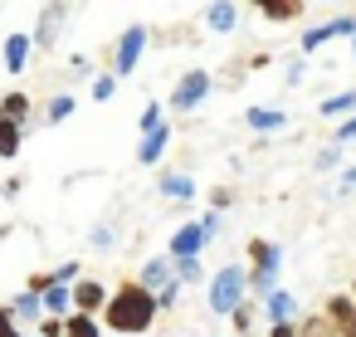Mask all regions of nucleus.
<instances>
[{
	"instance_id": "nucleus-26",
	"label": "nucleus",
	"mask_w": 356,
	"mask_h": 337,
	"mask_svg": "<svg viewBox=\"0 0 356 337\" xmlns=\"http://www.w3.org/2000/svg\"><path fill=\"white\" fill-rule=\"evenodd\" d=\"M327 40H337V30H332V25H312V30H302V54L322 49Z\"/></svg>"
},
{
	"instance_id": "nucleus-34",
	"label": "nucleus",
	"mask_w": 356,
	"mask_h": 337,
	"mask_svg": "<svg viewBox=\"0 0 356 337\" xmlns=\"http://www.w3.org/2000/svg\"><path fill=\"white\" fill-rule=\"evenodd\" d=\"M337 162H341V147H337V142H332V147H322V152H317V166H322V171H332V166H337Z\"/></svg>"
},
{
	"instance_id": "nucleus-42",
	"label": "nucleus",
	"mask_w": 356,
	"mask_h": 337,
	"mask_svg": "<svg viewBox=\"0 0 356 337\" xmlns=\"http://www.w3.org/2000/svg\"><path fill=\"white\" fill-rule=\"evenodd\" d=\"M0 196H6V201H15V196H20V176H10L6 186H0Z\"/></svg>"
},
{
	"instance_id": "nucleus-20",
	"label": "nucleus",
	"mask_w": 356,
	"mask_h": 337,
	"mask_svg": "<svg viewBox=\"0 0 356 337\" xmlns=\"http://www.w3.org/2000/svg\"><path fill=\"white\" fill-rule=\"evenodd\" d=\"M0 118H6V123H30V93H6V98H0Z\"/></svg>"
},
{
	"instance_id": "nucleus-28",
	"label": "nucleus",
	"mask_w": 356,
	"mask_h": 337,
	"mask_svg": "<svg viewBox=\"0 0 356 337\" xmlns=\"http://www.w3.org/2000/svg\"><path fill=\"white\" fill-rule=\"evenodd\" d=\"M118 84H122L118 74H98V79H93V98H98V103H113V93H118Z\"/></svg>"
},
{
	"instance_id": "nucleus-44",
	"label": "nucleus",
	"mask_w": 356,
	"mask_h": 337,
	"mask_svg": "<svg viewBox=\"0 0 356 337\" xmlns=\"http://www.w3.org/2000/svg\"><path fill=\"white\" fill-rule=\"evenodd\" d=\"M341 191H356V166H346V171H341Z\"/></svg>"
},
{
	"instance_id": "nucleus-12",
	"label": "nucleus",
	"mask_w": 356,
	"mask_h": 337,
	"mask_svg": "<svg viewBox=\"0 0 356 337\" xmlns=\"http://www.w3.org/2000/svg\"><path fill=\"white\" fill-rule=\"evenodd\" d=\"M10 313H15V322H20V327H40V322H44V298L25 288V293H15V298H10Z\"/></svg>"
},
{
	"instance_id": "nucleus-29",
	"label": "nucleus",
	"mask_w": 356,
	"mask_h": 337,
	"mask_svg": "<svg viewBox=\"0 0 356 337\" xmlns=\"http://www.w3.org/2000/svg\"><path fill=\"white\" fill-rule=\"evenodd\" d=\"M171 264H176V259H171ZM176 279H181V288H186V283H200V279H205L200 259H181V264H176Z\"/></svg>"
},
{
	"instance_id": "nucleus-6",
	"label": "nucleus",
	"mask_w": 356,
	"mask_h": 337,
	"mask_svg": "<svg viewBox=\"0 0 356 337\" xmlns=\"http://www.w3.org/2000/svg\"><path fill=\"white\" fill-rule=\"evenodd\" d=\"M322 318H327L341 337H356V298H351V293H332V298L322 303Z\"/></svg>"
},
{
	"instance_id": "nucleus-23",
	"label": "nucleus",
	"mask_w": 356,
	"mask_h": 337,
	"mask_svg": "<svg viewBox=\"0 0 356 337\" xmlns=\"http://www.w3.org/2000/svg\"><path fill=\"white\" fill-rule=\"evenodd\" d=\"M259 15H264V20H298L302 6H298V0H264Z\"/></svg>"
},
{
	"instance_id": "nucleus-9",
	"label": "nucleus",
	"mask_w": 356,
	"mask_h": 337,
	"mask_svg": "<svg viewBox=\"0 0 356 337\" xmlns=\"http://www.w3.org/2000/svg\"><path fill=\"white\" fill-rule=\"evenodd\" d=\"M30 49H35V35H30V30L6 35V69H10V74H25V69H30Z\"/></svg>"
},
{
	"instance_id": "nucleus-38",
	"label": "nucleus",
	"mask_w": 356,
	"mask_h": 337,
	"mask_svg": "<svg viewBox=\"0 0 356 337\" xmlns=\"http://www.w3.org/2000/svg\"><path fill=\"white\" fill-rule=\"evenodd\" d=\"M69 69H74L79 79H88V74H93V59H88V54H74V59H69Z\"/></svg>"
},
{
	"instance_id": "nucleus-11",
	"label": "nucleus",
	"mask_w": 356,
	"mask_h": 337,
	"mask_svg": "<svg viewBox=\"0 0 356 337\" xmlns=\"http://www.w3.org/2000/svg\"><path fill=\"white\" fill-rule=\"evenodd\" d=\"M249 259H254L249 274H278L283 269V249L273 240H249Z\"/></svg>"
},
{
	"instance_id": "nucleus-36",
	"label": "nucleus",
	"mask_w": 356,
	"mask_h": 337,
	"mask_svg": "<svg viewBox=\"0 0 356 337\" xmlns=\"http://www.w3.org/2000/svg\"><path fill=\"white\" fill-rule=\"evenodd\" d=\"M337 147H346V142H356V118H346V123H337V137H332Z\"/></svg>"
},
{
	"instance_id": "nucleus-27",
	"label": "nucleus",
	"mask_w": 356,
	"mask_h": 337,
	"mask_svg": "<svg viewBox=\"0 0 356 337\" xmlns=\"http://www.w3.org/2000/svg\"><path fill=\"white\" fill-rule=\"evenodd\" d=\"M49 279H54V283H69V288H74V283L83 279V264H79V259H64V264H54V269H49Z\"/></svg>"
},
{
	"instance_id": "nucleus-35",
	"label": "nucleus",
	"mask_w": 356,
	"mask_h": 337,
	"mask_svg": "<svg viewBox=\"0 0 356 337\" xmlns=\"http://www.w3.org/2000/svg\"><path fill=\"white\" fill-rule=\"evenodd\" d=\"M176 303H181V279H176L171 288H161V293H156V308H176Z\"/></svg>"
},
{
	"instance_id": "nucleus-4",
	"label": "nucleus",
	"mask_w": 356,
	"mask_h": 337,
	"mask_svg": "<svg viewBox=\"0 0 356 337\" xmlns=\"http://www.w3.org/2000/svg\"><path fill=\"white\" fill-rule=\"evenodd\" d=\"M205 93H210V74H205V69H186V74L176 79V88H171V108H176V113H191V108L205 103Z\"/></svg>"
},
{
	"instance_id": "nucleus-19",
	"label": "nucleus",
	"mask_w": 356,
	"mask_h": 337,
	"mask_svg": "<svg viewBox=\"0 0 356 337\" xmlns=\"http://www.w3.org/2000/svg\"><path fill=\"white\" fill-rule=\"evenodd\" d=\"M64 337H108V332H103L98 318H88V313H69V318H64Z\"/></svg>"
},
{
	"instance_id": "nucleus-8",
	"label": "nucleus",
	"mask_w": 356,
	"mask_h": 337,
	"mask_svg": "<svg viewBox=\"0 0 356 337\" xmlns=\"http://www.w3.org/2000/svg\"><path fill=\"white\" fill-rule=\"evenodd\" d=\"M108 298H113V293H108L98 279H79V283H74V313H88V318H98V313L108 308Z\"/></svg>"
},
{
	"instance_id": "nucleus-31",
	"label": "nucleus",
	"mask_w": 356,
	"mask_h": 337,
	"mask_svg": "<svg viewBox=\"0 0 356 337\" xmlns=\"http://www.w3.org/2000/svg\"><path fill=\"white\" fill-rule=\"evenodd\" d=\"M229 322H234V332H239V337H249V332H254V303L234 308V318H229Z\"/></svg>"
},
{
	"instance_id": "nucleus-2",
	"label": "nucleus",
	"mask_w": 356,
	"mask_h": 337,
	"mask_svg": "<svg viewBox=\"0 0 356 337\" xmlns=\"http://www.w3.org/2000/svg\"><path fill=\"white\" fill-rule=\"evenodd\" d=\"M249 303V269L244 264H225L210 279V313L215 318H234V308Z\"/></svg>"
},
{
	"instance_id": "nucleus-15",
	"label": "nucleus",
	"mask_w": 356,
	"mask_h": 337,
	"mask_svg": "<svg viewBox=\"0 0 356 337\" xmlns=\"http://www.w3.org/2000/svg\"><path fill=\"white\" fill-rule=\"evenodd\" d=\"M205 25L215 35H229L239 25V6H229V0H215V6H205Z\"/></svg>"
},
{
	"instance_id": "nucleus-16",
	"label": "nucleus",
	"mask_w": 356,
	"mask_h": 337,
	"mask_svg": "<svg viewBox=\"0 0 356 337\" xmlns=\"http://www.w3.org/2000/svg\"><path fill=\"white\" fill-rule=\"evenodd\" d=\"M64 15H69L64 6H44L40 30H35V49H49V45H54V35H59V20H64Z\"/></svg>"
},
{
	"instance_id": "nucleus-14",
	"label": "nucleus",
	"mask_w": 356,
	"mask_h": 337,
	"mask_svg": "<svg viewBox=\"0 0 356 337\" xmlns=\"http://www.w3.org/2000/svg\"><path fill=\"white\" fill-rule=\"evenodd\" d=\"M40 298H44V318H69L74 313V288L69 283H49Z\"/></svg>"
},
{
	"instance_id": "nucleus-43",
	"label": "nucleus",
	"mask_w": 356,
	"mask_h": 337,
	"mask_svg": "<svg viewBox=\"0 0 356 337\" xmlns=\"http://www.w3.org/2000/svg\"><path fill=\"white\" fill-rule=\"evenodd\" d=\"M268 337H298V322H283V327H268Z\"/></svg>"
},
{
	"instance_id": "nucleus-24",
	"label": "nucleus",
	"mask_w": 356,
	"mask_h": 337,
	"mask_svg": "<svg viewBox=\"0 0 356 337\" xmlns=\"http://www.w3.org/2000/svg\"><path fill=\"white\" fill-rule=\"evenodd\" d=\"M298 337H341L322 313H307V318H298Z\"/></svg>"
},
{
	"instance_id": "nucleus-41",
	"label": "nucleus",
	"mask_w": 356,
	"mask_h": 337,
	"mask_svg": "<svg viewBox=\"0 0 356 337\" xmlns=\"http://www.w3.org/2000/svg\"><path fill=\"white\" fill-rule=\"evenodd\" d=\"M49 283H54V279H49V274H30V293H44V288H49Z\"/></svg>"
},
{
	"instance_id": "nucleus-1",
	"label": "nucleus",
	"mask_w": 356,
	"mask_h": 337,
	"mask_svg": "<svg viewBox=\"0 0 356 337\" xmlns=\"http://www.w3.org/2000/svg\"><path fill=\"white\" fill-rule=\"evenodd\" d=\"M156 313H161V308H156V298H152L137 279H122V283L113 288L108 308H103L108 332H118V337H142V332H152Z\"/></svg>"
},
{
	"instance_id": "nucleus-30",
	"label": "nucleus",
	"mask_w": 356,
	"mask_h": 337,
	"mask_svg": "<svg viewBox=\"0 0 356 337\" xmlns=\"http://www.w3.org/2000/svg\"><path fill=\"white\" fill-rule=\"evenodd\" d=\"M137 127H142V137H147V132H156V127H161V103H147V108H142V118H137Z\"/></svg>"
},
{
	"instance_id": "nucleus-22",
	"label": "nucleus",
	"mask_w": 356,
	"mask_h": 337,
	"mask_svg": "<svg viewBox=\"0 0 356 337\" xmlns=\"http://www.w3.org/2000/svg\"><path fill=\"white\" fill-rule=\"evenodd\" d=\"M20 142H25V127L0 118V157H20Z\"/></svg>"
},
{
	"instance_id": "nucleus-40",
	"label": "nucleus",
	"mask_w": 356,
	"mask_h": 337,
	"mask_svg": "<svg viewBox=\"0 0 356 337\" xmlns=\"http://www.w3.org/2000/svg\"><path fill=\"white\" fill-rule=\"evenodd\" d=\"M88 240H93V244H98V249H103V244H113V240H118V235H113V225H98V230H93V235H88Z\"/></svg>"
},
{
	"instance_id": "nucleus-21",
	"label": "nucleus",
	"mask_w": 356,
	"mask_h": 337,
	"mask_svg": "<svg viewBox=\"0 0 356 337\" xmlns=\"http://www.w3.org/2000/svg\"><path fill=\"white\" fill-rule=\"evenodd\" d=\"M244 123H249L254 132H278V127H283L288 118H283L278 108H249V113H244Z\"/></svg>"
},
{
	"instance_id": "nucleus-7",
	"label": "nucleus",
	"mask_w": 356,
	"mask_h": 337,
	"mask_svg": "<svg viewBox=\"0 0 356 337\" xmlns=\"http://www.w3.org/2000/svg\"><path fill=\"white\" fill-rule=\"evenodd\" d=\"M137 283H142L152 298H156L161 288H171V283H176V264H171V254H156V259H147V264H142V274H137Z\"/></svg>"
},
{
	"instance_id": "nucleus-45",
	"label": "nucleus",
	"mask_w": 356,
	"mask_h": 337,
	"mask_svg": "<svg viewBox=\"0 0 356 337\" xmlns=\"http://www.w3.org/2000/svg\"><path fill=\"white\" fill-rule=\"evenodd\" d=\"M351 49H356V40H351Z\"/></svg>"
},
{
	"instance_id": "nucleus-5",
	"label": "nucleus",
	"mask_w": 356,
	"mask_h": 337,
	"mask_svg": "<svg viewBox=\"0 0 356 337\" xmlns=\"http://www.w3.org/2000/svg\"><path fill=\"white\" fill-rule=\"evenodd\" d=\"M200 249H205V235H200V220H186V225H176V235H171V244H166V254L181 264V259H200Z\"/></svg>"
},
{
	"instance_id": "nucleus-3",
	"label": "nucleus",
	"mask_w": 356,
	"mask_h": 337,
	"mask_svg": "<svg viewBox=\"0 0 356 337\" xmlns=\"http://www.w3.org/2000/svg\"><path fill=\"white\" fill-rule=\"evenodd\" d=\"M142 54H147V25H127V30L118 35V45H113V74L127 79V74L142 64Z\"/></svg>"
},
{
	"instance_id": "nucleus-33",
	"label": "nucleus",
	"mask_w": 356,
	"mask_h": 337,
	"mask_svg": "<svg viewBox=\"0 0 356 337\" xmlns=\"http://www.w3.org/2000/svg\"><path fill=\"white\" fill-rule=\"evenodd\" d=\"M0 337H25V327L15 322V313H10V303L0 308Z\"/></svg>"
},
{
	"instance_id": "nucleus-25",
	"label": "nucleus",
	"mask_w": 356,
	"mask_h": 337,
	"mask_svg": "<svg viewBox=\"0 0 356 337\" xmlns=\"http://www.w3.org/2000/svg\"><path fill=\"white\" fill-rule=\"evenodd\" d=\"M74 93H54L49 98V108H44V123H64V118H74Z\"/></svg>"
},
{
	"instance_id": "nucleus-13",
	"label": "nucleus",
	"mask_w": 356,
	"mask_h": 337,
	"mask_svg": "<svg viewBox=\"0 0 356 337\" xmlns=\"http://www.w3.org/2000/svg\"><path fill=\"white\" fill-rule=\"evenodd\" d=\"M166 142H171V127L161 123L156 132H147V137L137 142V162H142V166H156V162H161V152H166Z\"/></svg>"
},
{
	"instance_id": "nucleus-39",
	"label": "nucleus",
	"mask_w": 356,
	"mask_h": 337,
	"mask_svg": "<svg viewBox=\"0 0 356 337\" xmlns=\"http://www.w3.org/2000/svg\"><path fill=\"white\" fill-rule=\"evenodd\" d=\"M229 201H234V191H229V186H215V191H210V205H215V210H225Z\"/></svg>"
},
{
	"instance_id": "nucleus-37",
	"label": "nucleus",
	"mask_w": 356,
	"mask_h": 337,
	"mask_svg": "<svg viewBox=\"0 0 356 337\" xmlns=\"http://www.w3.org/2000/svg\"><path fill=\"white\" fill-rule=\"evenodd\" d=\"M35 332H40V337H64V318H44Z\"/></svg>"
},
{
	"instance_id": "nucleus-17",
	"label": "nucleus",
	"mask_w": 356,
	"mask_h": 337,
	"mask_svg": "<svg viewBox=\"0 0 356 337\" xmlns=\"http://www.w3.org/2000/svg\"><path fill=\"white\" fill-rule=\"evenodd\" d=\"M161 196H166V201H191V196H195V181H191L186 171H166V176H161Z\"/></svg>"
},
{
	"instance_id": "nucleus-18",
	"label": "nucleus",
	"mask_w": 356,
	"mask_h": 337,
	"mask_svg": "<svg viewBox=\"0 0 356 337\" xmlns=\"http://www.w3.org/2000/svg\"><path fill=\"white\" fill-rule=\"evenodd\" d=\"M317 113L322 118H356V88H346V93H337V98H327V103H317Z\"/></svg>"
},
{
	"instance_id": "nucleus-10",
	"label": "nucleus",
	"mask_w": 356,
	"mask_h": 337,
	"mask_svg": "<svg viewBox=\"0 0 356 337\" xmlns=\"http://www.w3.org/2000/svg\"><path fill=\"white\" fill-rule=\"evenodd\" d=\"M264 318H268V327H283V322H298V298H293L288 288H278V293H268V298H264Z\"/></svg>"
},
{
	"instance_id": "nucleus-32",
	"label": "nucleus",
	"mask_w": 356,
	"mask_h": 337,
	"mask_svg": "<svg viewBox=\"0 0 356 337\" xmlns=\"http://www.w3.org/2000/svg\"><path fill=\"white\" fill-rule=\"evenodd\" d=\"M220 230H225V220H220V210H205V215H200V235H205V244H210V240H215Z\"/></svg>"
}]
</instances>
